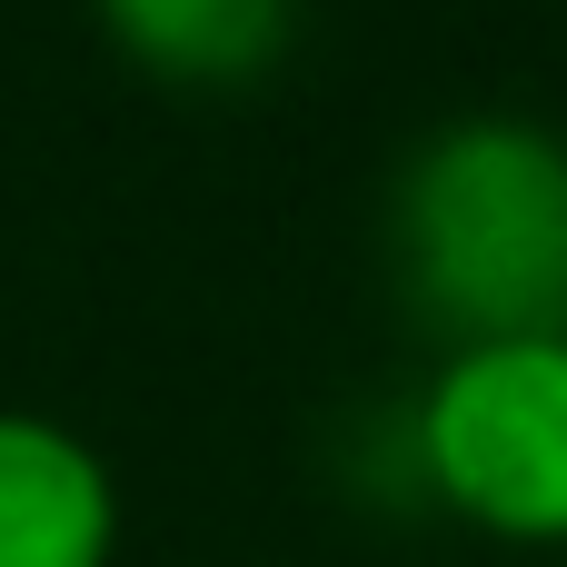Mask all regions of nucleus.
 Returning a JSON list of instances; mask_svg holds the SVG:
<instances>
[{"mask_svg":"<svg viewBox=\"0 0 567 567\" xmlns=\"http://www.w3.org/2000/svg\"><path fill=\"white\" fill-rule=\"evenodd\" d=\"M389 279L449 339L567 329V130L458 110L389 169Z\"/></svg>","mask_w":567,"mask_h":567,"instance_id":"nucleus-1","label":"nucleus"},{"mask_svg":"<svg viewBox=\"0 0 567 567\" xmlns=\"http://www.w3.org/2000/svg\"><path fill=\"white\" fill-rule=\"evenodd\" d=\"M120 468L90 429L0 399V567H120Z\"/></svg>","mask_w":567,"mask_h":567,"instance_id":"nucleus-3","label":"nucleus"},{"mask_svg":"<svg viewBox=\"0 0 567 567\" xmlns=\"http://www.w3.org/2000/svg\"><path fill=\"white\" fill-rule=\"evenodd\" d=\"M90 30L150 90L229 100V90H259L289 60L299 0H90Z\"/></svg>","mask_w":567,"mask_h":567,"instance_id":"nucleus-4","label":"nucleus"},{"mask_svg":"<svg viewBox=\"0 0 567 567\" xmlns=\"http://www.w3.org/2000/svg\"><path fill=\"white\" fill-rule=\"evenodd\" d=\"M409 468L488 548H567V329L449 339L409 399Z\"/></svg>","mask_w":567,"mask_h":567,"instance_id":"nucleus-2","label":"nucleus"}]
</instances>
